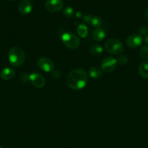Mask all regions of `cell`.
Wrapping results in <instances>:
<instances>
[{"label":"cell","mask_w":148,"mask_h":148,"mask_svg":"<svg viewBox=\"0 0 148 148\" xmlns=\"http://www.w3.org/2000/svg\"><path fill=\"white\" fill-rule=\"evenodd\" d=\"M67 85L75 90L85 88L88 82V75L83 69H75L69 72L67 77Z\"/></svg>","instance_id":"6da1fadb"},{"label":"cell","mask_w":148,"mask_h":148,"mask_svg":"<svg viewBox=\"0 0 148 148\" xmlns=\"http://www.w3.org/2000/svg\"><path fill=\"white\" fill-rule=\"evenodd\" d=\"M8 59L10 64L14 67L20 66L26 60L24 51L19 47H12L8 52Z\"/></svg>","instance_id":"7a4b0ae2"},{"label":"cell","mask_w":148,"mask_h":148,"mask_svg":"<svg viewBox=\"0 0 148 148\" xmlns=\"http://www.w3.org/2000/svg\"><path fill=\"white\" fill-rule=\"evenodd\" d=\"M105 49L110 53L118 55L123 52L124 46H123V43L118 39L111 38L106 42Z\"/></svg>","instance_id":"3957f363"},{"label":"cell","mask_w":148,"mask_h":148,"mask_svg":"<svg viewBox=\"0 0 148 148\" xmlns=\"http://www.w3.org/2000/svg\"><path fill=\"white\" fill-rule=\"evenodd\" d=\"M61 39L63 44L70 49H77L80 45V40L78 36L70 32L64 33Z\"/></svg>","instance_id":"277c9868"},{"label":"cell","mask_w":148,"mask_h":148,"mask_svg":"<svg viewBox=\"0 0 148 148\" xmlns=\"http://www.w3.org/2000/svg\"><path fill=\"white\" fill-rule=\"evenodd\" d=\"M117 64V59L112 56H107L102 61L101 69L104 72H111L115 69Z\"/></svg>","instance_id":"5b68a950"},{"label":"cell","mask_w":148,"mask_h":148,"mask_svg":"<svg viewBox=\"0 0 148 148\" xmlns=\"http://www.w3.org/2000/svg\"><path fill=\"white\" fill-rule=\"evenodd\" d=\"M37 65L42 71L46 72H51L55 68L53 61L46 57L39 58L37 61Z\"/></svg>","instance_id":"8992f818"},{"label":"cell","mask_w":148,"mask_h":148,"mask_svg":"<svg viewBox=\"0 0 148 148\" xmlns=\"http://www.w3.org/2000/svg\"><path fill=\"white\" fill-rule=\"evenodd\" d=\"M143 43V37L139 34H132L126 38V43L131 49H136Z\"/></svg>","instance_id":"52a82bcc"},{"label":"cell","mask_w":148,"mask_h":148,"mask_svg":"<svg viewBox=\"0 0 148 148\" xmlns=\"http://www.w3.org/2000/svg\"><path fill=\"white\" fill-rule=\"evenodd\" d=\"M63 1L62 0H46L45 8L50 12H56L63 8Z\"/></svg>","instance_id":"ba28073f"},{"label":"cell","mask_w":148,"mask_h":148,"mask_svg":"<svg viewBox=\"0 0 148 148\" xmlns=\"http://www.w3.org/2000/svg\"><path fill=\"white\" fill-rule=\"evenodd\" d=\"M29 81L36 88H42L45 86L46 81L44 77L39 73H32L29 75Z\"/></svg>","instance_id":"9c48e42d"},{"label":"cell","mask_w":148,"mask_h":148,"mask_svg":"<svg viewBox=\"0 0 148 148\" xmlns=\"http://www.w3.org/2000/svg\"><path fill=\"white\" fill-rule=\"evenodd\" d=\"M19 11L23 14H28L32 11L33 6L29 0H22L18 5Z\"/></svg>","instance_id":"30bf717a"},{"label":"cell","mask_w":148,"mask_h":148,"mask_svg":"<svg viewBox=\"0 0 148 148\" xmlns=\"http://www.w3.org/2000/svg\"><path fill=\"white\" fill-rule=\"evenodd\" d=\"M15 75V70L12 67H5L0 72V77L4 80H10Z\"/></svg>","instance_id":"8fae6325"},{"label":"cell","mask_w":148,"mask_h":148,"mask_svg":"<svg viewBox=\"0 0 148 148\" xmlns=\"http://www.w3.org/2000/svg\"><path fill=\"white\" fill-rule=\"evenodd\" d=\"M139 74L143 78H148V60L144 61L139 66Z\"/></svg>","instance_id":"7c38bea8"},{"label":"cell","mask_w":148,"mask_h":148,"mask_svg":"<svg viewBox=\"0 0 148 148\" xmlns=\"http://www.w3.org/2000/svg\"><path fill=\"white\" fill-rule=\"evenodd\" d=\"M102 69L99 68L98 66H91L89 69V74L90 77L94 79H98V78L101 77L102 76Z\"/></svg>","instance_id":"4fadbf2b"},{"label":"cell","mask_w":148,"mask_h":148,"mask_svg":"<svg viewBox=\"0 0 148 148\" xmlns=\"http://www.w3.org/2000/svg\"><path fill=\"white\" fill-rule=\"evenodd\" d=\"M92 37L97 41H101L105 37V32L101 27L96 28L92 33Z\"/></svg>","instance_id":"5bb4252c"},{"label":"cell","mask_w":148,"mask_h":148,"mask_svg":"<svg viewBox=\"0 0 148 148\" xmlns=\"http://www.w3.org/2000/svg\"><path fill=\"white\" fill-rule=\"evenodd\" d=\"M77 33H78V36L81 38H85L86 36L88 35L89 30L86 26L84 24L78 25V27H77Z\"/></svg>","instance_id":"9a60e30c"},{"label":"cell","mask_w":148,"mask_h":148,"mask_svg":"<svg viewBox=\"0 0 148 148\" xmlns=\"http://www.w3.org/2000/svg\"><path fill=\"white\" fill-rule=\"evenodd\" d=\"M90 51H91V53L92 55H94V56H99V55H100L102 53L103 49L100 45L95 44L91 46Z\"/></svg>","instance_id":"2e32d148"},{"label":"cell","mask_w":148,"mask_h":148,"mask_svg":"<svg viewBox=\"0 0 148 148\" xmlns=\"http://www.w3.org/2000/svg\"><path fill=\"white\" fill-rule=\"evenodd\" d=\"M90 24H91V25L92 27H95V28H99L102 25V21L101 18L100 17H98V16H94V17H92V19H91V21Z\"/></svg>","instance_id":"e0dca14e"},{"label":"cell","mask_w":148,"mask_h":148,"mask_svg":"<svg viewBox=\"0 0 148 148\" xmlns=\"http://www.w3.org/2000/svg\"><path fill=\"white\" fill-rule=\"evenodd\" d=\"M139 56L145 60H148V46H143L139 51Z\"/></svg>","instance_id":"ac0fdd59"},{"label":"cell","mask_w":148,"mask_h":148,"mask_svg":"<svg viewBox=\"0 0 148 148\" xmlns=\"http://www.w3.org/2000/svg\"><path fill=\"white\" fill-rule=\"evenodd\" d=\"M63 14L65 17H68V18L73 17V16L74 15L73 9L71 7H65V8L63 10Z\"/></svg>","instance_id":"d6986e66"},{"label":"cell","mask_w":148,"mask_h":148,"mask_svg":"<svg viewBox=\"0 0 148 148\" xmlns=\"http://www.w3.org/2000/svg\"><path fill=\"white\" fill-rule=\"evenodd\" d=\"M118 64H119L121 66L126 65L128 63V58L125 56H119L118 59H117Z\"/></svg>","instance_id":"ffe728a7"},{"label":"cell","mask_w":148,"mask_h":148,"mask_svg":"<svg viewBox=\"0 0 148 148\" xmlns=\"http://www.w3.org/2000/svg\"><path fill=\"white\" fill-rule=\"evenodd\" d=\"M51 76L55 79H57L60 77V72L57 69H54L51 72Z\"/></svg>","instance_id":"44dd1931"},{"label":"cell","mask_w":148,"mask_h":148,"mask_svg":"<svg viewBox=\"0 0 148 148\" xmlns=\"http://www.w3.org/2000/svg\"><path fill=\"white\" fill-rule=\"evenodd\" d=\"M139 33L142 36H147L148 35V28L146 27H142L140 29H139Z\"/></svg>","instance_id":"7402d4cb"},{"label":"cell","mask_w":148,"mask_h":148,"mask_svg":"<svg viewBox=\"0 0 148 148\" xmlns=\"http://www.w3.org/2000/svg\"><path fill=\"white\" fill-rule=\"evenodd\" d=\"M91 19H92V16L90 15V14H86L83 17V20L86 23H89V24L91 23Z\"/></svg>","instance_id":"603a6c76"},{"label":"cell","mask_w":148,"mask_h":148,"mask_svg":"<svg viewBox=\"0 0 148 148\" xmlns=\"http://www.w3.org/2000/svg\"><path fill=\"white\" fill-rule=\"evenodd\" d=\"M20 78H21V81L23 82H27L29 81V76L26 73L23 74Z\"/></svg>","instance_id":"cb8c5ba5"},{"label":"cell","mask_w":148,"mask_h":148,"mask_svg":"<svg viewBox=\"0 0 148 148\" xmlns=\"http://www.w3.org/2000/svg\"><path fill=\"white\" fill-rule=\"evenodd\" d=\"M75 16H76V17H78V18L81 17H82V13H81V12H77L76 14H75Z\"/></svg>","instance_id":"d4e9b609"},{"label":"cell","mask_w":148,"mask_h":148,"mask_svg":"<svg viewBox=\"0 0 148 148\" xmlns=\"http://www.w3.org/2000/svg\"><path fill=\"white\" fill-rule=\"evenodd\" d=\"M145 19H146V20H148V8L147 9V10H145Z\"/></svg>","instance_id":"484cf974"},{"label":"cell","mask_w":148,"mask_h":148,"mask_svg":"<svg viewBox=\"0 0 148 148\" xmlns=\"http://www.w3.org/2000/svg\"><path fill=\"white\" fill-rule=\"evenodd\" d=\"M145 43H146L147 46H148V35L145 37Z\"/></svg>","instance_id":"4316f807"},{"label":"cell","mask_w":148,"mask_h":148,"mask_svg":"<svg viewBox=\"0 0 148 148\" xmlns=\"http://www.w3.org/2000/svg\"><path fill=\"white\" fill-rule=\"evenodd\" d=\"M0 148H1V147H0Z\"/></svg>","instance_id":"83f0119b"}]
</instances>
